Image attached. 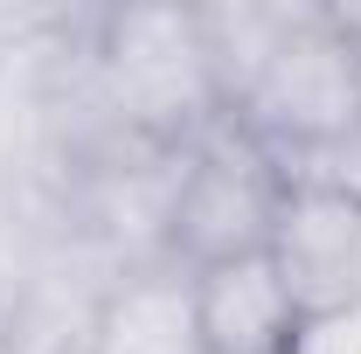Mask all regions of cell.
Wrapping results in <instances>:
<instances>
[{
	"mask_svg": "<svg viewBox=\"0 0 361 354\" xmlns=\"http://www.w3.org/2000/svg\"><path fill=\"white\" fill-rule=\"evenodd\" d=\"M229 118L278 153L292 174L334 153L348 133H361V35L341 7L285 0V21L271 35L257 77L229 104Z\"/></svg>",
	"mask_w": 361,
	"mask_h": 354,
	"instance_id": "cell-1",
	"label": "cell"
},
{
	"mask_svg": "<svg viewBox=\"0 0 361 354\" xmlns=\"http://www.w3.org/2000/svg\"><path fill=\"white\" fill-rule=\"evenodd\" d=\"M90 70L104 111L139 139L195 146L229 118L202 42V7H97Z\"/></svg>",
	"mask_w": 361,
	"mask_h": 354,
	"instance_id": "cell-2",
	"label": "cell"
},
{
	"mask_svg": "<svg viewBox=\"0 0 361 354\" xmlns=\"http://www.w3.org/2000/svg\"><path fill=\"white\" fill-rule=\"evenodd\" d=\"M292 167L264 153L236 118L209 126L188 153V174L174 195V222H167V257L180 271L229 264V257H257L278 229Z\"/></svg>",
	"mask_w": 361,
	"mask_h": 354,
	"instance_id": "cell-3",
	"label": "cell"
},
{
	"mask_svg": "<svg viewBox=\"0 0 361 354\" xmlns=\"http://www.w3.org/2000/svg\"><path fill=\"white\" fill-rule=\"evenodd\" d=\"M264 257L285 278L299 319L361 306V195H348L319 174H292Z\"/></svg>",
	"mask_w": 361,
	"mask_h": 354,
	"instance_id": "cell-4",
	"label": "cell"
},
{
	"mask_svg": "<svg viewBox=\"0 0 361 354\" xmlns=\"http://www.w3.org/2000/svg\"><path fill=\"white\" fill-rule=\"evenodd\" d=\"M84 354H209L195 319V278L174 257L118 271L90 312Z\"/></svg>",
	"mask_w": 361,
	"mask_h": 354,
	"instance_id": "cell-5",
	"label": "cell"
},
{
	"mask_svg": "<svg viewBox=\"0 0 361 354\" xmlns=\"http://www.w3.org/2000/svg\"><path fill=\"white\" fill-rule=\"evenodd\" d=\"M195 278V319H202V348L209 354H292L299 341V306L285 292V278L271 257H229V264H202Z\"/></svg>",
	"mask_w": 361,
	"mask_h": 354,
	"instance_id": "cell-6",
	"label": "cell"
},
{
	"mask_svg": "<svg viewBox=\"0 0 361 354\" xmlns=\"http://www.w3.org/2000/svg\"><path fill=\"white\" fill-rule=\"evenodd\" d=\"M292 354H361V306L326 312V319H306Z\"/></svg>",
	"mask_w": 361,
	"mask_h": 354,
	"instance_id": "cell-7",
	"label": "cell"
},
{
	"mask_svg": "<svg viewBox=\"0 0 361 354\" xmlns=\"http://www.w3.org/2000/svg\"><path fill=\"white\" fill-rule=\"evenodd\" d=\"M299 174H319V181H334V188H348V195H361V133H348L334 153H319V160H306Z\"/></svg>",
	"mask_w": 361,
	"mask_h": 354,
	"instance_id": "cell-8",
	"label": "cell"
}]
</instances>
